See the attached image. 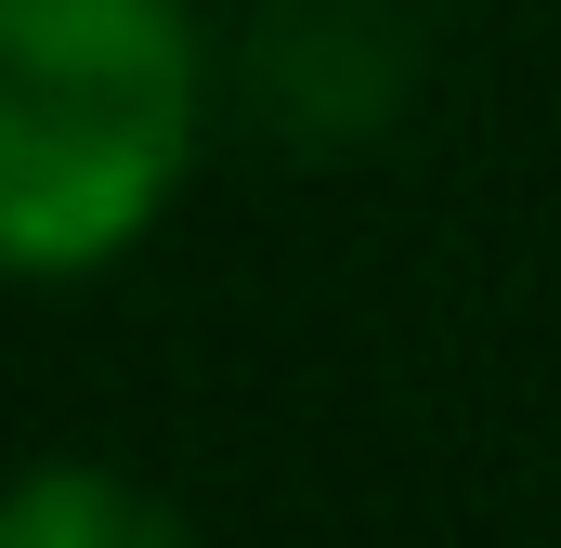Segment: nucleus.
<instances>
[{
  "mask_svg": "<svg viewBox=\"0 0 561 548\" xmlns=\"http://www.w3.org/2000/svg\"><path fill=\"white\" fill-rule=\"evenodd\" d=\"M0 548H196V536L144 496L131 470H105V457H39V470L13 483V510H0Z\"/></svg>",
  "mask_w": 561,
  "mask_h": 548,
  "instance_id": "obj_2",
  "label": "nucleus"
},
{
  "mask_svg": "<svg viewBox=\"0 0 561 548\" xmlns=\"http://www.w3.org/2000/svg\"><path fill=\"white\" fill-rule=\"evenodd\" d=\"M209 118L196 0H0V249L13 274L118 262L183 196Z\"/></svg>",
  "mask_w": 561,
  "mask_h": 548,
  "instance_id": "obj_1",
  "label": "nucleus"
}]
</instances>
